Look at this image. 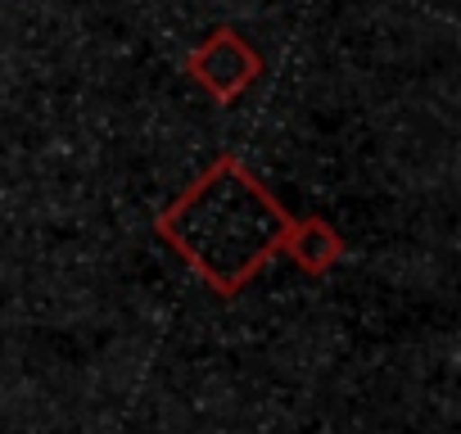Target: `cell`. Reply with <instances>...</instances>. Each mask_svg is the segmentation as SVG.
I'll return each mask as SVG.
<instances>
[{
  "mask_svg": "<svg viewBox=\"0 0 461 434\" xmlns=\"http://www.w3.org/2000/svg\"><path fill=\"white\" fill-rule=\"evenodd\" d=\"M290 222L294 212L236 154H217L208 172L154 217V231L194 276L230 299L267 267L272 254H281Z\"/></svg>",
  "mask_w": 461,
  "mask_h": 434,
  "instance_id": "cell-1",
  "label": "cell"
},
{
  "mask_svg": "<svg viewBox=\"0 0 461 434\" xmlns=\"http://www.w3.org/2000/svg\"><path fill=\"white\" fill-rule=\"evenodd\" d=\"M185 77H194V86H203L217 104H230L263 77V55L230 23H221L185 55Z\"/></svg>",
  "mask_w": 461,
  "mask_h": 434,
  "instance_id": "cell-2",
  "label": "cell"
},
{
  "mask_svg": "<svg viewBox=\"0 0 461 434\" xmlns=\"http://www.w3.org/2000/svg\"><path fill=\"white\" fill-rule=\"evenodd\" d=\"M281 254H290L308 276H326L344 258V236L326 222V217H294L285 240H281Z\"/></svg>",
  "mask_w": 461,
  "mask_h": 434,
  "instance_id": "cell-3",
  "label": "cell"
}]
</instances>
